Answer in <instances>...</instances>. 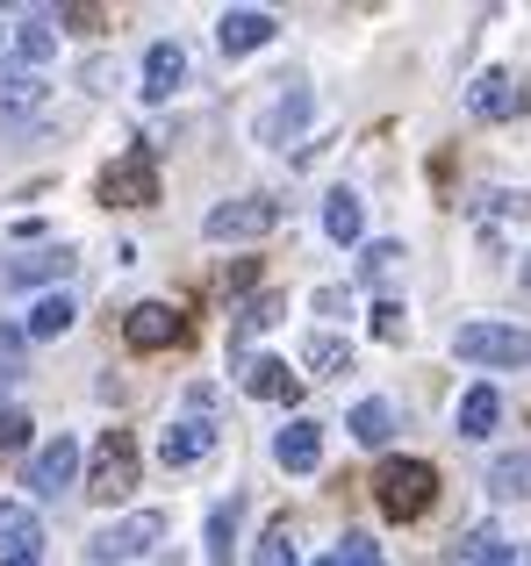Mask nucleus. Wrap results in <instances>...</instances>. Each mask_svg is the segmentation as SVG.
<instances>
[{"label": "nucleus", "instance_id": "423d86ee", "mask_svg": "<svg viewBox=\"0 0 531 566\" xmlns=\"http://www.w3.org/2000/svg\"><path fill=\"white\" fill-rule=\"evenodd\" d=\"M209 452H216V416L209 409L173 416V423L158 430V459H166V467H195V459H209Z\"/></svg>", "mask_w": 531, "mask_h": 566}, {"label": "nucleus", "instance_id": "1a4fd4ad", "mask_svg": "<svg viewBox=\"0 0 531 566\" xmlns=\"http://www.w3.org/2000/svg\"><path fill=\"white\" fill-rule=\"evenodd\" d=\"M51 101V86H43V72H29V65H14V72H0V129H22L29 115Z\"/></svg>", "mask_w": 531, "mask_h": 566}, {"label": "nucleus", "instance_id": "f8f14e48", "mask_svg": "<svg viewBox=\"0 0 531 566\" xmlns=\"http://www.w3.org/2000/svg\"><path fill=\"white\" fill-rule=\"evenodd\" d=\"M101 193H108L115 208H144V201H158V172H152V158H144V151H129L123 166H108Z\"/></svg>", "mask_w": 531, "mask_h": 566}, {"label": "nucleus", "instance_id": "b1692460", "mask_svg": "<svg viewBox=\"0 0 531 566\" xmlns=\"http://www.w3.org/2000/svg\"><path fill=\"white\" fill-rule=\"evenodd\" d=\"M238 516H244V502H238V495H223V502L209 510V559H201V566H230V538H238Z\"/></svg>", "mask_w": 531, "mask_h": 566}, {"label": "nucleus", "instance_id": "7ed1b4c3", "mask_svg": "<svg viewBox=\"0 0 531 566\" xmlns=\"http://www.w3.org/2000/svg\"><path fill=\"white\" fill-rule=\"evenodd\" d=\"M452 352L467 366H531V331H518V323H460Z\"/></svg>", "mask_w": 531, "mask_h": 566}, {"label": "nucleus", "instance_id": "f257e3e1", "mask_svg": "<svg viewBox=\"0 0 531 566\" xmlns=\"http://www.w3.org/2000/svg\"><path fill=\"white\" fill-rule=\"evenodd\" d=\"M374 495H381V516L417 524V516L438 502V467L431 459H388V467L374 473Z\"/></svg>", "mask_w": 531, "mask_h": 566}, {"label": "nucleus", "instance_id": "4c0bfd02", "mask_svg": "<svg viewBox=\"0 0 531 566\" xmlns=\"http://www.w3.org/2000/svg\"><path fill=\"white\" fill-rule=\"evenodd\" d=\"M524 273H531V265H524Z\"/></svg>", "mask_w": 531, "mask_h": 566}, {"label": "nucleus", "instance_id": "2eb2a0df", "mask_svg": "<svg viewBox=\"0 0 531 566\" xmlns=\"http://www.w3.org/2000/svg\"><path fill=\"white\" fill-rule=\"evenodd\" d=\"M37 553H43L37 510H22V502H0V559H37Z\"/></svg>", "mask_w": 531, "mask_h": 566}, {"label": "nucleus", "instance_id": "9b49d317", "mask_svg": "<svg viewBox=\"0 0 531 566\" xmlns=\"http://www.w3.org/2000/svg\"><path fill=\"white\" fill-rule=\"evenodd\" d=\"M72 265L80 259H72L65 244H37V251H22V259L0 265V287H43V280H65Z\"/></svg>", "mask_w": 531, "mask_h": 566}, {"label": "nucleus", "instance_id": "c756f323", "mask_svg": "<svg viewBox=\"0 0 531 566\" xmlns=\"http://www.w3.org/2000/svg\"><path fill=\"white\" fill-rule=\"evenodd\" d=\"M316 566H381V553H374V538H360V531H352V538L337 545L331 559H316Z\"/></svg>", "mask_w": 531, "mask_h": 566}, {"label": "nucleus", "instance_id": "c9c22d12", "mask_svg": "<svg viewBox=\"0 0 531 566\" xmlns=\"http://www.w3.org/2000/svg\"><path fill=\"white\" fill-rule=\"evenodd\" d=\"M8 380H14V366H0V387H8Z\"/></svg>", "mask_w": 531, "mask_h": 566}, {"label": "nucleus", "instance_id": "39448f33", "mask_svg": "<svg viewBox=\"0 0 531 566\" xmlns=\"http://www.w3.org/2000/svg\"><path fill=\"white\" fill-rule=\"evenodd\" d=\"M129 488H137V444H129V430H108V438L94 444V467H86V495L123 502Z\"/></svg>", "mask_w": 531, "mask_h": 566}, {"label": "nucleus", "instance_id": "cd10ccee", "mask_svg": "<svg viewBox=\"0 0 531 566\" xmlns=\"http://www.w3.org/2000/svg\"><path fill=\"white\" fill-rule=\"evenodd\" d=\"M252 566H294V531H288V516H280V524H266Z\"/></svg>", "mask_w": 531, "mask_h": 566}, {"label": "nucleus", "instance_id": "dca6fc26", "mask_svg": "<svg viewBox=\"0 0 531 566\" xmlns=\"http://www.w3.org/2000/svg\"><path fill=\"white\" fill-rule=\"evenodd\" d=\"M180 80H187V51L180 43H152L144 51V101H173Z\"/></svg>", "mask_w": 531, "mask_h": 566}, {"label": "nucleus", "instance_id": "ddd939ff", "mask_svg": "<svg viewBox=\"0 0 531 566\" xmlns=\"http://www.w3.org/2000/svg\"><path fill=\"white\" fill-rule=\"evenodd\" d=\"M273 29L280 22L266 8H230L223 22H216V43H223L230 57H244V51H259V43H273Z\"/></svg>", "mask_w": 531, "mask_h": 566}, {"label": "nucleus", "instance_id": "6ab92c4d", "mask_svg": "<svg viewBox=\"0 0 531 566\" xmlns=\"http://www.w3.org/2000/svg\"><path fill=\"white\" fill-rule=\"evenodd\" d=\"M302 123H309V86H288V94L259 115V144H288Z\"/></svg>", "mask_w": 531, "mask_h": 566}, {"label": "nucleus", "instance_id": "a211bd4d", "mask_svg": "<svg viewBox=\"0 0 531 566\" xmlns=\"http://www.w3.org/2000/svg\"><path fill=\"white\" fill-rule=\"evenodd\" d=\"M244 395H259V401H294V395H302V374H294L288 359H252V366H244Z\"/></svg>", "mask_w": 531, "mask_h": 566}, {"label": "nucleus", "instance_id": "2f4dec72", "mask_svg": "<svg viewBox=\"0 0 531 566\" xmlns=\"http://www.w3.org/2000/svg\"><path fill=\"white\" fill-rule=\"evenodd\" d=\"M29 444V416L22 409H0V452H22Z\"/></svg>", "mask_w": 531, "mask_h": 566}, {"label": "nucleus", "instance_id": "e433bc0d", "mask_svg": "<svg viewBox=\"0 0 531 566\" xmlns=\"http://www.w3.org/2000/svg\"><path fill=\"white\" fill-rule=\"evenodd\" d=\"M0 566H37V559H0Z\"/></svg>", "mask_w": 531, "mask_h": 566}, {"label": "nucleus", "instance_id": "f03ea898", "mask_svg": "<svg viewBox=\"0 0 531 566\" xmlns=\"http://www.w3.org/2000/svg\"><path fill=\"white\" fill-rule=\"evenodd\" d=\"M158 538H166V516H158V510H137V516H123V524H108V531H94V538H86V566H129V559L152 553Z\"/></svg>", "mask_w": 531, "mask_h": 566}, {"label": "nucleus", "instance_id": "473e14b6", "mask_svg": "<svg viewBox=\"0 0 531 566\" xmlns=\"http://www.w3.org/2000/svg\"><path fill=\"white\" fill-rule=\"evenodd\" d=\"M403 331H409V323H403V302H374V337H388V345H395Z\"/></svg>", "mask_w": 531, "mask_h": 566}, {"label": "nucleus", "instance_id": "f3484780", "mask_svg": "<svg viewBox=\"0 0 531 566\" xmlns=\"http://www.w3.org/2000/svg\"><path fill=\"white\" fill-rule=\"evenodd\" d=\"M51 51H58V14H51V8L22 14V22H14V57H22V65L37 72V65H43Z\"/></svg>", "mask_w": 531, "mask_h": 566}, {"label": "nucleus", "instance_id": "5701e85b", "mask_svg": "<svg viewBox=\"0 0 531 566\" xmlns=\"http://www.w3.org/2000/svg\"><path fill=\"white\" fill-rule=\"evenodd\" d=\"M302 366H309L316 380H337V374H352V345H345V337H331V331H316V337L302 345Z\"/></svg>", "mask_w": 531, "mask_h": 566}, {"label": "nucleus", "instance_id": "f704fd0d", "mask_svg": "<svg viewBox=\"0 0 531 566\" xmlns=\"http://www.w3.org/2000/svg\"><path fill=\"white\" fill-rule=\"evenodd\" d=\"M8 51H14V29H8V22H0V57H8Z\"/></svg>", "mask_w": 531, "mask_h": 566}, {"label": "nucleus", "instance_id": "72a5a7b5", "mask_svg": "<svg viewBox=\"0 0 531 566\" xmlns=\"http://www.w3.org/2000/svg\"><path fill=\"white\" fill-rule=\"evenodd\" d=\"M22 345H29V331H8V323H0V366H8V359H14Z\"/></svg>", "mask_w": 531, "mask_h": 566}, {"label": "nucleus", "instance_id": "7c9ffc66", "mask_svg": "<svg viewBox=\"0 0 531 566\" xmlns=\"http://www.w3.org/2000/svg\"><path fill=\"white\" fill-rule=\"evenodd\" d=\"M266 323H280V294H259V302H244L238 331H266Z\"/></svg>", "mask_w": 531, "mask_h": 566}, {"label": "nucleus", "instance_id": "9d476101", "mask_svg": "<svg viewBox=\"0 0 531 566\" xmlns=\"http://www.w3.org/2000/svg\"><path fill=\"white\" fill-rule=\"evenodd\" d=\"M72 473H80V438H65V430H58V438L43 444L37 459H29L22 481L37 488V495H58V488H72Z\"/></svg>", "mask_w": 531, "mask_h": 566}, {"label": "nucleus", "instance_id": "20e7f679", "mask_svg": "<svg viewBox=\"0 0 531 566\" xmlns=\"http://www.w3.org/2000/svg\"><path fill=\"white\" fill-rule=\"evenodd\" d=\"M273 222H280V201L238 193V201H216L209 216H201V237H209V244H244V237H266Z\"/></svg>", "mask_w": 531, "mask_h": 566}, {"label": "nucleus", "instance_id": "c85d7f7f", "mask_svg": "<svg viewBox=\"0 0 531 566\" xmlns=\"http://www.w3.org/2000/svg\"><path fill=\"white\" fill-rule=\"evenodd\" d=\"M395 265H403V244H388V237H381V244H366V251H360V280H366V287H374V280H388Z\"/></svg>", "mask_w": 531, "mask_h": 566}, {"label": "nucleus", "instance_id": "a878e982", "mask_svg": "<svg viewBox=\"0 0 531 566\" xmlns=\"http://www.w3.org/2000/svg\"><path fill=\"white\" fill-rule=\"evenodd\" d=\"M352 438H360V444H388L395 438V409H388V401H360V409H352Z\"/></svg>", "mask_w": 531, "mask_h": 566}, {"label": "nucleus", "instance_id": "0eeeda50", "mask_svg": "<svg viewBox=\"0 0 531 566\" xmlns=\"http://www.w3.org/2000/svg\"><path fill=\"white\" fill-rule=\"evenodd\" d=\"M467 108L481 115V123H510V115H524V72H481L475 86H467Z\"/></svg>", "mask_w": 531, "mask_h": 566}, {"label": "nucleus", "instance_id": "4468645a", "mask_svg": "<svg viewBox=\"0 0 531 566\" xmlns=\"http://www.w3.org/2000/svg\"><path fill=\"white\" fill-rule=\"evenodd\" d=\"M273 459H280L288 473H316V467H323V430L309 423V416H294V423L273 438Z\"/></svg>", "mask_w": 531, "mask_h": 566}, {"label": "nucleus", "instance_id": "6e6552de", "mask_svg": "<svg viewBox=\"0 0 531 566\" xmlns=\"http://www.w3.org/2000/svg\"><path fill=\"white\" fill-rule=\"evenodd\" d=\"M123 337L137 352H166V345H180V337H187V323H180V308H166V302H137L123 316Z\"/></svg>", "mask_w": 531, "mask_h": 566}, {"label": "nucleus", "instance_id": "4be33fe9", "mask_svg": "<svg viewBox=\"0 0 531 566\" xmlns=\"http://www.w3.org/2000/svg\"><path fill=\"white\" fill-rule=\"evenodd\" d=\"M460 559H475V566H531V545H510V538H496V531H467Z\"/></svg>", "mask_w": 531, "mask_h": 566}, {"label": "nucleus", "instance_id": "412c9836", "mask_svg": "<svg viewBox=\"0 0 531 566\" xmlns=\"http://www.w3.org/2000/svg\"><path fill=\"white\" fill-rule=\"evenodd\" d=\"M452 423H460V438H489V430L503 423V395H496L489 380L467 387V395H460V416H452Z\"/></svg>", "mask_w": 531, "mask_h": 566}, {"label": "nucleus", "instance_id": "bb28decb", "mask_svg": "<svg viewBox=\"0 0 531 566\" xmlns=\"http://www.w3.org/2000/svg\"><path fill=\"white\" fill-rule=\"evenodd\" d=\"M489 488H496V495H524V488H531V452L496 459V467H489Z\"/></svg>", "mask_w": 531, "mask_h": 566}, {"label": "nucleus", "instance_id": "393cba45", "mask_svg": "<svg viewBox=\"0 0 531 566\" xmlns=\"http://www.w3.org/2000/svg\"><path fill=\"white\" fill-rule=\"evenodd\" d=\"M72 323H80V308H72V294H43V302L29 308V323H22V331H29V337H65Z\"/></svg>", "mask_w": 531, "mask_h": 566}, {"label": "nucleus", "instance_id": "aec40b11", "mask_svg": "<svg viewBox=\"0 0 531 566\" xmlns=\"http://www.w3.org/2000/svg\"><path fill=\"white\" fill-rule=\"evenodd\" d=\"M323 230H331V244H360L366 208H360V193H352V187H331V193H323Z\"/></svg>", "mask_w": 531, "mask_h": 566}]
</instances>
